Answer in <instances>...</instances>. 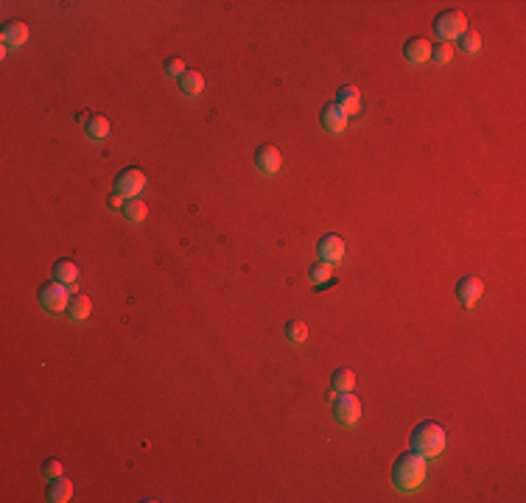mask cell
I'll list each match as a JSON object with an SVG mask.
<instances>
[{"instance_id":"1","label":"cell","mask_w":526,"mask_h":503,"mask_svg":"<svg viewBox=\"0 0 526 503\" xmlns=\"http://www.w3.org/2000/svg\"><path fill=\"white\" fill-rule=\"evenodd\" d=\"M392 484L400 492H417L426 484V458L420 453H403L392 465Z\"/></svg>"},{"instance_id":"2","label":"cell","mask_w":526,"mask_h":503,"mask_svg":"<svg viewBox=\"0 0 526 503\" xmlns=\"http://www.w3.org/2000/svg\"><path fill=\"white\" fill-rule=\"evenodd\" d=\"M445 445H448V436H445V428L437 423H420L412 431V450L420 453L423 458H439L445 453Z\"/></svg>"},{"instance_id":"3","label":"cell","mask_w":526,"mask_h":503,"mask_svg":"<svg viewBox=\"0 0 526 503\" xmlns=\"http://www.w3.org/2000/svg\"><path fill=\"white\" fill-rule=\"evenodd\" d=\"M70 285H65V282H45L43 288H39V305H43L48 313H62V311H67V305H70Z\"/></svg>"},{"instance_id":"4","label":"cell","mask_w":526,"mask_h":503,"mask_svg":"<svg viewBox=\"0 0 526 503\" xmlns=\"http://www.w3.org/2000/svg\"><path fill=\"white\" fill-rule=\"evenodd\" d=\"M112 185H115V196H120V199H138L146 190L149 179H146L143 171H138V168H124V171L115 177Z\"/></svg>"},{"instance_id":"5","label":"cell","mask_w":526,"mask_h":503,"mask_svg":"<svg viewBox=\"0 0 526 503\" xmlns=\"http://www.w3.org/2000/svg\"><path fill=\"white\" fill-rule=\"evenodd\" d=\"M468 31V20L462 12H442L437 20H434V34L442 39V42H451V39H459L462 34Z\"/></svg>"},{"instance_id":"6","label":"cell","mask_w":526,"mask_h":503,"mask_svg":"<svg viewBox=\"0 0 526 503\" xmlns=\"http://www.w3.org/2000/svg\"><path fill=\"white\" fill-rule=\"evenodd\" d=\"M333 416L339 425L353 428L361 419V400L353 392H342L339 397H333Z\"/></svg>"},{"instance_id":"7","label":"cell","mask_w":526,"mask_h":503,"mask_svg":"<svg viewBox=\"0 0 526 503\" xmlns=\"http://www.w3.org/2000/svg\"><path fill=\"white\" fill-rule=\"evenodd\" d=\"M481 293H484V282H481V277H476V274H465V277L457 282V300H459L465 308H473V305L481 300Z\"/></svg>"},{"instance_id":"8","label":"cell","mask_w":526,"mask_h":503,"mask_svg":"<svg viewBox=\"0 0 526 503\" xmlns=\"http://www.w3.org/2000/svg\"><path fill=\"white\" fill-rule=\"evenodd\" d=\"M316 252H319V260H328L336 266L344 258V241L339 235H322L316 243Z\"/></svg>"},{"instance_id":"9","label":"cell","mask_w":526,"mask_h":503,"mask_svg":"<svg viewBox=\"0 0 526 503\" xmlns=\"http://www.w3.org/2000/svg\"><path fill=\"white\" fill-rule=\"evenodd\" d=\"M319 120H322V129H325L328 135H342L347 129V115L336 104H325V107H322Z\"/></svg>"},{"instance_id":"10","label":"cell","mask_w":526,"mask_h":503,"mask_svg":"<svg viewBox=\"0 0 526 503\" xmlns=\"http://www.w3.org/2000/svg\"><path fill=\"white\" fill-rule=\"evenodd\" d=\"M280 165H283V157H280V151H277L274 146H261V148L255 151V168H258L261 174L274 177V174L280 171Z\"/></svg>"},{"instance_id":"11","label":"cell","mask_w":526,"mask_h":503,"mask_svg":"<svg viewBox=\"0 0 526 503\" xmlns=\"http://www.w3.org/2000/svg\"><path fill=\"white\" fill-rule=\"evenodd\" d=\"M403 56H406V62L409 65H426L428 59H431V45H428V39H423V36H412L406 45H403Z\"/></svg>"},{"instance_id":"12","label":"cell","mask_w":526,"mask_h":503,"mask_svg":"<svg viewBox=\"0 0 526 503\" xmlns=\"http://www.w3.org/2000/svg\"><path fill=\"white\" fill-rule=\"evenodd\" d=\"M25 42H28V25L20 23V20H9L3 25V48L6 51L9 48H20V45H25Z\"/></svg>"},{"instance_id":"13","label":"cell","mask_w":526,"mask_h":503,"mask_svg":"<svg viewBox=\"0 0 526 503\" xmlns=\"http://www.w3.org/2000/svg\"><path fill=\"white\" fill-rule=\"evenodd\" d=\"M336 107L350 118V115H358L361 112V93L355 87H342L336 93Z\"/></svg>"},{"instance_id":"14","label":"cell","mask_w":526,"mask_h":503,"mask_svg":"<svg viewBox=\"0 0 526 503\" xmlns=\"http://www.w3.org/2000/svg\"><path fill=\"white\" fill-rule=\"evenodd\" d=\"M90 311H93V302H90L87 293H76V297L70 300V305H67V313H70V319L76 324H85L90 319Z\"/></svg>"},{"instance_id":"15","label":"cell","mask_w":526,"mask_h":503,"mask_svg":"<svg viewBox=\"0 0 526 503\" xmlns=\"http://www.w3.org/2000/svg\"><path fill=\"white\" fill-rule=\"evenodd\" d=\"M85 132H87V137H90V140L101 143V140H107V137H109L112 126H109V120H107L104 115H93V118H87V123H85Z\"/></svg>"},{"instance_id":"16","label":"cell","mask_w":526,"mask_h":503,"mask_svg":"<svg viewBox=\"0 0 526 503\" xmlns=\"http://www.w3.org/2000/svg\"><path fill=\"white\" fill-rule=\"evenodd\" d=\"M78 274H82V269H78L76 260H56V263H54V280H56V282L76 285Z\"/></svg>"},{"instance_id":"17","label":"cell","mask_w":526,"mask_h":503,"mask_svg":"<svg viewBox=\"0 0 526 503\" xmlns=\"http://www.w3.org/2000/svg\"><path fill=\"white\" fill-rule=\"evenodd\" d=\"M70 495H73V484H70L65 476L51 478V487H48V492H45V498H48L51 503H67Z\"/></svg>"},{"instance_id":"18","label":"cell","mask_w":526,"mask_h":503,"mask_svg":"<svg viewBox=\"0 0 526 503\" xmlns=\"http://www.w3.org/2000/svg\"><path fill=\"white\" fill-rule=\"evenodd\" d=\"M179 90L185 96L196 98V96H201V90H205V78H201V73H196V70H185V76L179 78Z\"/></svg>"},{"instance_id":"19","label":"cell","mask_w":526,"mask_h":503,"mask_svg":"<svg viewBox=\"0 0 526 503\" xmlns=\"http://www.w3.org/2000/svg\"><path fill=\"white\" fill-rule=\"evenodd\" d=\"M308 277L314 280V285H325V282H336L333 277V263L328 260H316L308 266Z\"/></svg>"},{"instance_id":"20","label":"cell","mask_w":526,"mask_h":503,"mask_svg":"<svg viewBox=\"0 0 526 503\" xmlns=\"http://www.w3.org/2000/svg\"><path fill=\"white\" fill-rule=\"evenodd\" d=\"M353 386H355V375H353V369L339 366V369L333 372V377H331V389L342 394V392H353Z\"/></svg>"},{"instance_id":"21","label":"cell","mask_w":526,"mask_h":503,"mask_svg":"<svg viewBox=\"0 0 526 503\" xmlns=\"http://www.w3.org/2000/svg\"><path fill=\"white\" fill-rule=\"evenodd\" d=\"M149 216V207L140 201V199H127L124 201V219L132 221V224H143Z\"/></svg>"},{"instance_id":"22","label":"cell","mask_w":526,"mask_h":503,"mask_svg":"<svg viewBox=\"0 0 526 503\" xmlns=\"http://www.w3.org/2000/svg\"><path fill=\"white\" fill-rule=\"evenodd\" d=\"M286 339L297 347V344H303L305 339H308V324L303 322V319H292L289 324H286Z\"/></svg>"},{"instance_id":"23","label":"cell","mask_w":526,"mask_h":503,"mask_svg":"<svg viewBox=\"0 0 526 503\" xmlns=\"http://www.w3.org/2000/svg\"><path fill=\"white\" fill-rule=\"evenodd\" d=\"M459 48L465 51V54H479L481 51V36L476 34V31H465L462 36H459Z\"/></svg>"},{"instance_id":"24","label":"cell","mask_w":526,"mask_h":503,"mask_svg":"<svg viewBox=\"0 0 526 503\" xmlns=\"http://www.w3.org/2000/svg\"><path fill=\"white\" fill-rule=\"evenodd\" d=\"M451 56H454V48L448 45V42H442L439 48H431V59H434L437 65H448Z\"/></svg>"},{"instance_id":"25","label":"cell","mask_w":526,"mask_h":503,"mask_svg":"<svg viewBox=\"0 0 526 503\" xmlns=\"http://www.w3.org/2000/svg\"><path fill=\"white\" fill-rule=\"evenodd\" d=\"M43 476H45V478H59V476H65V467H62V461H56V458H48L45 465H43Z\"/></svg>"},{"instance_id":"26","label":"cell","mask_w":526,"mask_h":503,"mask_svg":"<svg viewBox=\"0 0 526 503\" xmlns=\"http://www.w3.org/2000/svg\"><path fill=\"white\" fill-rule=\"evenodd\" d=\"M166 73L174 78H182L185 76V65H182V59H177V56H171V59H166Z\"/></svg>"}]
</instances>
